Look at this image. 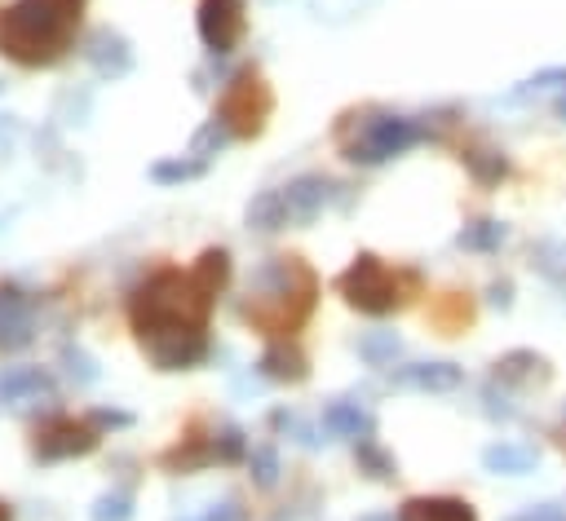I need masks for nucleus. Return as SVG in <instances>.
I'll use <instances>...</instances> for the list:
<instances>
[{
	"mask_svg": "<svg viewBox=\"0 0 566 521\" xmlns=\"http://www.w3.org/2000/svg\"><path fill=\"white\" fill-rule=\"evenodd\" d=\"M509 97L513 102H526V97H553V102H562L566 97V66H544V71L526 75Z\"/></svg>",
	"mask_w": 566,
	"mask_h": 521,
	"instance_id": "obj_25",
	"label": "nucleus"
},
{
	"mask_svg": "<svg viewBox=\"0 0 566 521\" xmlns=\"http://www.w3.org/2000/svg\"><path fill=\"white\" fill-rule=\"evenodd\" d=\"M279 190H283L287 225H310V221H318V216H323V208L332 203L336 181H332V177H323V172H301V177H292V181H287V185H279Z\"/></svg>",
	"mask_w": 566,
	"mask_h": 521,
	"instance_id": "obj_10",
	"label": "nucleus"
},
{
	"mask_svg": "<svg viewBox=\"0 0 566 521\" xmlns=\"http://www.w3.org/2000/svg\"><path fill=\"white\" fill-rule=\"evenodd\" d=\"M230 141H234V132H230V128H226V124L212 115L208 124H199V128H195V137H190V155L208 163V159H212V155H221Z\"/></svg>",
	"mask_w": 566,
	"mask_h": 521,
	"instance_id": "obj_28",
	"label": "nucleus"
},
{
	"mask_svg": "<svg viewBox=\"0 0 566 521\" xmlns=\"http://www.w3.org/2000/svg\"><path fill=\"white\" fill-rule=\"evenodd\" d=\"M394 521H478V512L455 495H416L394 512Z\"/></svg>",
	"mask_w": 566,
	"mask_h": 521,
	"instance_id": "obj_14",
	"label": "nucleus"
},
{
	"mask_svg": "<svg viewBox=\"0 0 566 521\" xmlns=\"http://www.w3.org/2000/svg\"><path fill=\"white\" fill-rule=\"evenodd\" d=\"M35 340V300L18 283H0V353H18Z\"/></svg>",
	"mask_w": 566,
	"mask_h": 521,
	"instance_id": "obj_9",
	"label": "nucleus"
},
{
	"mask_svg": "<svg viewBox=\"0 0 566 521\" xmlns=\"http://www.w3.org/2000/svg\"><path fill=\"white\" fill-rule=\"evenodd\" d=\"M314 296H318V278L301 256H270L265 265H256L239 313L261 336L279 340V336H292L314 313Z\"/></svg>",
	"mask_w": 566,
	"mask_h": 521,
	"instance_id": "obj_3",
	"label": "nucleus"
},
{
	"mask_svg": "<svg viewBox=\"0 0 566 521\" xmlns=\"http://www.w3.org/2000/svg\"><path fill=\"white\" fill-rule=\"evenodd\" d=\"M535 464H539L535 446H522V442H495V446H486V450H482V468H486V472L522 477V472H531Z\"/></svg>",
	"mask_w": 566,
	"mask_h": 521,
	"instance_id": "obj_18",
	"label": "nucleus"
},
{
	"mask_svg": "<svg viewBox=\"0 0 566 521\" xmlns=\"http://www.w3.org/2000/svg\"><path fill=\"white\" fill-rule=\"evenodd\" d=\"M460 159H464V168H469V177H473L478 185H500V181L509 177V159H504V150H495V146H464Z\"/></svg>",
	"mask_w": 566,
	"mask_h": 521,
	"instance_id": "obj_20",
	"label": "nucleus"
},
{
	"mask_svg": "<svg viewBox=\"0 0 566 521\" xmlns=\"http://www.w3.org/2000/svg\"><path fill=\"white\" fill-rule=\"evenodd\" d=\"M354 459H358V472H367L371 481H394L398 477V459L376 437H358L354 442Z\"/></svg>",
	"mask_w": 566,
	"mask_h": 521,
	"instance_id": "obj_23",
	"label": "nucleus"
},
{
	"mask_svg": "<svg viewBox=\"0 0 566 521\" xmlns=\"http://www.w3.org/2000/svg\"><path fill=\"white\" fill-rule=\"evenodd\" d=\"M248 230L256 234H279L287 230V208H283V190H261L252 203H248Z\"/></svg>",
	"mask_w": 566,
	"mask_h": 521,
	"instance_id": "obj_21",
	"label": "nucleus"
},
{
	"mask_svg": "<svg viewBox=\"0 0 566 521\" xmlns=\"http://www.w3.org/2000/svg\"><path fill=\"white\" fill-rule=\"evenodd\" d=\"M531 265L548 278V283H566V238H539L531 247Z\"/></svg>",
	"mask_w": 566,
	"mask_h": 521,
	"instance_id": "obj_27",
	"label": "nucleus"
},
{
	"mask_svg": "<svg viewBox=\"0 0 566 521\" xmlns=\"http://www.w3.org/2000/svg\"><path fill=\"white\" fill-rule=\"evenodd\" d=\"M429 128L411 115H398V110H380V106H363V110H349L340 115L336 124V146L349 163L358 168H376V163H389L398 159L402 150H411L416 141H424Z\"/></svg>",
	"mask_w": 566,
	"mask_h": 521,
	"instance_id": "obj_4",
	"label": "nucleus"
},
{
	"mask_svg": "<svg viewBox=\"0 0 566 521\" xmlns=\"http://www.w3.org/2000/svg\"><path fill=\"white\" fill-rule=\"evenodd\" d=\"M0 521H13V512H9V503L0 499Z\"/></svg>",
	"mask_w": 566,
	"mask_h": 521,
	"instance_id": "obj_40",
	"label": "nucleus"
},
{
	"mask_svg": "<svg viewBox=\"0 0 566 521\" xmlns=\"http://www.w3.org/2000/svg\"><path fill=\"white\" fill-rule=\"evenodd\" d=\"M256 371L265 380H274V384H305L310 380V358H305V349L292 336H279V340H270L261 349Z\"/></svg>",
	"mask_w": 566,
	"mask_h": 521,
	"instance_id": "obj_12",
	"label": "nucleus"
},
{
	"mask_svg": "<svg viewBox=\"0 0 566 521\" xmlns=\"http://www.w3.org/2000/svg\"><path fill=\"white\" fill-rule=\"evenodd\" d=\"M102 446V433L88 419L75 415H53L31 433V459L35 464H62V459H84Z\"/></svg>",
	"mask_w": 566,
	"mask_h": 521,
	"instance_id": "obj_7",
	"label": "nucleus"
},
{
	"mask_svg": "<svg viewBox=\"0 0 566 521\" xmlns=\"http://www.w3.org/2000/svg\"><path fill=\"white\" fill-rule=\"evenodd\" d=\"M212 455H217V464H239V459H248V437H243V428H239V424H221V428L212 433Z\"/></svg>",
	"mask_w": 566,
	"mask_h": 521,
	"instance_id": "obj_31",
	"label": "nucleus"
},
{
	"mask_svg": "<svg viewBox=\"0 0 566 521\" xmlns=\"http://www.w3.org/2000/svg\"><path fill=\"white\" fill-rule=\"evenodd\" d=\"M504 238H509V225L495 221V216H478V221H469V225L455 234V243H460L464 252H495Z\"/></svg>",
	"mask_w": 566,
	"mask_h": 521,
	"instance_id": "obj_24",
	"label": "nucleus"
},
{
	"mask_svg": "<svg viewBox=\"0 0 566 521\" xmlns=\"http://www.w3.org/2000/svg\"><path fill=\"white\" fill-rule=\"evenodd\" d=\"M195 31L212 53L239 49V40L248 35V0H199Z\"/></svg>",
	"mask_w": 566,
	"mask_h": 521,
	"instance_id": "obj_8",
	"label": "nucleus"
},
{
	"mask_svg": "<svg viewBox=\"0 0 566 521\" xmlns=\"http://www.w3.org/2000/svg\"><path fill=\"white\" fill-rule=\"evenodd\" d=\"M62 362H66V375H71L75 384H93V380H97V366H93V358H88L80 344H62Z\"/></svg>",
	"mask_w": 566,
	"mask_h": 521,
	"instance_id": "obj_33",
	"label": "nucleus"
},
{
	"mask_svg": "<svg viewBox=\"0 0 566 521\" xmlns=\"http://www.w3.org/2000/svg\"><path fill=\"white\" fill-rule=\"evenodd\" d=\"M398 349H402V340H398L394 331H371V336L358 340V358H363L367 366H389V362L398 358Z\"/></svg>",
	"mask_w": 566,
	"mask_h": 521,
	"instance_id": "obj_29",
	"label": "nucleus"
},
{
	"mask_svg": "<svg viewBox=\"0 0 566 521\" xmlns=\"http://www.w3.org/2000/svg\"><path fill=\"white\" fill-rule=\"evenodd\" d=\"M88 521H133V495L128 490H106L93 499Z\"/></svg>",
	"mask_w": 566,
	"mask_h": 521,
	"instance_id": "obj_32",
	"label": "nucleus"
},
{
	"mask_svg": "<svg viewBox=\"0 0 566 521\" xmlns=\"http://www.w3.org/2000/svg\"><path fill=\"white\" fill-rule=\"evenodd\" d=\"M323 428L336 433V437H354V442H358V437H371L376 419H371V411H363L358 402L336 397V402L323 406Z\"/></svg>",
	"mask_w": 566,
	"mask_h": 521,
	"instance_id": "obj_16",
	"label": "nucleus"
},
{
	"mask_svg": "<svg viewBox=\"0 0 566 521\" xmlns=\"http://www.w3.org/2000/svg\"><path fill=\"white\" fill-rule=\"evenodd\" d=\"M203 172H208V163H203V159H195V155L155 159V163L146 168V177H150L155 185H186V181H199Z\"/></svg>",
	"mask_w": 566,
	"mask_h": 521,
	"instance_id": "obj_22",
	"label": "nucleus"
},
{
	"mask_svg": "<svg viewBox=\"0 0 566 521\" xmlns=\"http://www.w3.org/2000/svg\"><path fill=\"white\" fill-rule=\"evenodd\" d=\"M548 375H553V371H548L544 353H535V349H509V353L495 362L491 384H500V389H517V384H544Z\"/></svg>",
	"mask_w": 566,
	"mask_h": 521,
	"instance_id": "obj_15",
	"label": "nucleus"
},
{
	"mask_svg": "<svg viewBox=\"0 0 566 521\" xmlns=\"http://www.w3.org/2000/svg\"><path fill=\"white\" fill-rule=\"evenodd\" d=\"M270 110H274V93H270L265 75L252 71V66L239 71V75L226 84L221 102H217V119H221L234 137H261Z\"/></svg>",
	"mask_w": 566,
	"mask_h": 521,
	"instance_id": "obj_6",
	"label": "nucleus"
},
{
	"mask_svg": "<svg viewBox=\"0 0 566 521\" xmlns=\"http://www.w3.org/2000/svg\"><path fill=\"white\" fill-rule=\"evenodd\" d=\"M84 9L88 0H9L0 9V57L27 71L57 66L84 26Z\"/></svg>",
	"mask_w": 566,
	"mask_h": 521,
	"instance_id": "obj_2",
	"label": "nucleus"
},
{
	"mask_svg": "<svg viewBox=\"0 0 566 521\" xmlns=\"http://www.w3.org/2000/svg\"><path fill=\"white\" fill-rule=\"evenodd\" d=\"M248 468H252V481L261 486V490H274L279 486V450H274V442H261V446H252L248 450Z\"/></svg>",
	"mask_w": 566,
	"mask_h": 521,
	"instance_id": "obj_30",
	"label": "nucleus"
},
{
	"mask_svg": "<svg viewBox=\"0 0 566 521\" xmlns=\"http://www.w3.org/2000/svg\"><path fill=\"white\" fill-rule=\"evenodd\" d=\"M416 283V274H402V269H389L380 256L371 252H358L349 260V269L336 278V291L345 296L349 309L367 313V318H385L394 313L402 300H407V287Z\"/></svg>",
	"mask_w": 566,
	"mask_h": 521,
	"instance_id": "obj_5",
	"label": "nucleus"
},
{
	"mask_svg": "<svg viewBox=\"0 0 566 521\" xmlns=\"http://www.w3.org/2000/svg\"><path fill=\"white\" fill-rule=\"evenodd\" d=\"M358 521H394L389 512H367V517H358Z\"/></svg>",
	"mask_w": 566,
	"mask_h": 521,
	"instance_id": "obj_38",
	"label": "nucleus"
},
{
	"mask_svg": "<svg viewBox=\"0 0 566 521\" xmlns=\"http://www.w3.org/2000/svg\"><path fill=\"white\" fill-rule=\"evenodd\" d=\"M84 62L102 75V79H124L133 71V44L111 31V26H97L88 40H84Z\"/></svg>",
	"mask_w": 566,
	"mask_h": 521,
	"instance_id": "obj_11",
	"label": "nucleus"
},
{
	"mask_svg": "<svg viewBox=\"0 0 566 521\" xmlns=\"http://www.w3.org/2000/svg\"><path fill=\"white\" fill-rule=\"evenodd\" d=\"M562 415H566V411H562Z\"/></svg>",
	"mask_w": 566,
	"mask_h": 521,
	"instance_id": "obj_41",
	"label": "nucleus"
},
{
	"mask_svg": "<svg viewBox=\"0 0 566 521\" xmlns=\"http://www.w3.org/2000/svg\"><path fill=\"white\" fill-rule=\"evenodd\" d=\"M217 296L195 269L159 265L128 296V327L155 371H190L208 358V313Z\"/></svg>",
	"mask_w": 566,
	"mask_h": 521,
	"instance_id": "obj_1",
	"label": "nucleus"
},
{
	"mask_svg": "<svg viewBox=\"0 0 566 521\" xmlns=\"http://www.w3.org/2000/svg\"><path fill=\"white\" fill-rule=\"evenodd\" d=\"M190 269H195V278H199L212 296H221L226 283H230V252H226V247H208V252H199V260H195Z\"/></svg>",
	"mask_w": 566,
	"mask_h": 521,
	"instance_id": "obj_26",
	"label": "nucleus"
},
{
	"mask_svg": "<svg viewBox=\"0 0 566 521\" xmlns=\"http://www.w3.org/2000/svg\"><path fill=\"white\" fill-rule=\"evenodd\" d=\"M491 305L509 309L513 305V283H491Z\"/></svg>",
	"mask_w": 566,
	"mask_h": 521,
	"instance_id": "obj_37",
	"label": "nucleus"
},
{
	"mask_svg": "<svg viewBox=\"0 0 566 521\" xmlns=\"http://www.w3.org/2000/svg\"><path fill=\"white\" fill-rule=\"evenodd\" d=\"M195 521H243V508L234 503V499H226V503H212L203 517H195Z\"/></svg>",
	"mask_w": 566,
	"mask_h": 521,
	"instance_id": "obj_35",
	"label": "nucleus"
},
{
	"mask_svg": "<svg viewBox=\"0 0 566 521\" xmlns=\"http://www.w3.org/2000/svg\"><path fill=\"white\" fill-rule=\"evenodd\" d=\"M513 521H566V512L562 508H553V503H539V508H526L522 517H513Z\"/></svg>",
	"mask_w": 566,
	"mask_h": 521,
	"instance_id": "obj_36",
	"label": "nucleus"
},
{
	"mask_svg": "<svg viewBox=\"0 0 566 521\" xmlns=\"http://www.w3.org/2000/svg\"><path fill=\"white\" fill-rule=\"evenodd\" d=\"M553 110H557V119H566V97H562V102H553Z\"/></svg>",
	"mask_w": 566,
	"mask_h": 521,
	"instance_id": "obj_39",
	"label": "nucleus"
},
{
	"mask_svg": "<svg viewBox=\"0 0 566 521\" xmlns=\"http://www.w3.org/2000/svg\"><path fill=\"white\" fill-rule=\"evenodd\" d=\"M40 393H53V375L44 366H4L0 371V397L4 402H31Z\"/></svg>",
	"mask_w": 566,
	"mask_h": 521,
	"instance_id": "obj_17",
	"label": "nucleus"
},
{
	"mask_svg": "<svg viewBox=\"0 0 566 521\" xmlns=\"http://www.w3.org/2000/svg\"><path fill=\"white\" fill-rule=\"evenodd\" d=\"M84 419H88L97 433H106V428H111V433H115V428H133V411H119V406H93Z\"/></svg>",
	"mask_w": 566,
	"mask_h": 521,
	"instance_id": "obj_34",
	"label": "nucleus"
},
{
	"mask_svg": "<svg viewBox=\"0 0 566 521\" xmlns=\"http://www.w3.org/2000/svg\"><path fill=\"white\" fill-rule=\"evenodd\" d=\"M217 455H212V437H199V433H186L172 450H164L159 455V464L168 468V472H195V468H203V464H212Z\"/></svg>",
	"mask_w": 566,
	"mask_h": 521,
	"instance_id": "obj_19",
	"label": "nucleus"
},
{
	"mask_svg": "<svg viewBox=\"0 0 566 521\" xmlns=\"http://www.w3.org/2000/svg\"><path fill=\"white\" fill-rule=\"evenodd\" d=\"M389 384L411 389V393H451L464 384V371L455 362H411V366L389 371Z\"/></svg>",
	"mask_w": 566,
	"mask_h": 521,
	"instance_id": "obj_13",
	"label": "nucleus"
}]
</instances>
